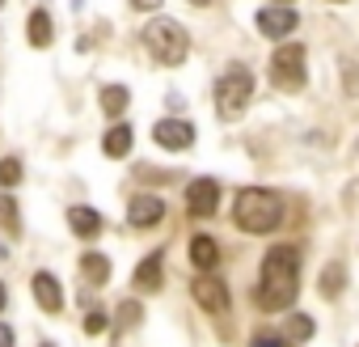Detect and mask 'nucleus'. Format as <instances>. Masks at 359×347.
<instances>
[{"instance_id":"obj_6","label":"nucleus","mask_w":359,"mask_h":347,"mask_svg":"<svg viewBox=\"0 0 359 347\" xmlns=\"http://www.w3.org/2000/svg\"><path fill=\"white\" fill-rule=\"evenodd\" d=\"M191 292H195V301H199L208 313H216V317L229 313V288H224V280H216L212 271H203V275L191 284Z\"/></svg>"},{"instance_id":"obj_21","label":"nucleus","mask_w":359,"mask_h":347,"mask_svg":"<svg viewBox=\"0 0 359 347\" xmlns=\"http://www.w3.org/2000/svg\"><path fill=\"white\" fill-rule=\"evenodd\" d=\"M0 229L5 233H22V221H18V204L9 195H0Z\"/></svg>"},{"instance_id":"obj_22","label":"nucleus","mask_w":359,"mask_h":347,"mask_svg":"<svg viewBox=\"0 0 359 347\" xmlns=\"http://www.w3.org/2000/svg\"><path fill=\"white\" fill-rule=\"evenodd\" d=\"M18 183H22V161L5 157V161H0V187H18Z\"/></svg>"},{"instance_id":"obj_33","label":"nucleus","mask_w":359,"mask_h":347,"mask_svg":"<svg viewBox=\"0 0 359 347\" xmlns=\"http://www.w3.org/2000/svg\"><path fill=\"white\" fill-rule=\"evenodd\" d=\"M0 5H5V0H0Z\"/></svg>"},{"instance_id":"obj_20","label":"nucleus","mask_w":359,"mask_h":347,"mask_svg":"<svg viewBox=\"0 0 359 347\" xmlns=\"http://www.w3.org/2000/svg\"><path fill=\"white\" fill-rule=\"evenodd\" d=\"M30 43L34 47H47L51 43V13L47 9H34L30 13Z\"/></svg>"},{"instance_id":"obj_5","label":"nucleus","mask_w":359,"mask_h":347,"mask_svg":"<svg viewBox=\"0 0 359 347\" xmlns=\"http://www.w3.org/2000/svg\"><path fill=\"white\" fill-rule=\"evenodd\" d=\"M271 81H275L283 93L304 89V47H300V43L275 47V55H271Z\"/></svg>"},{"instance_id":"obj_10","label":"nucleus","mask_w":359,"mask_h":347,"mask_svg":"<svg viewBox=\"0 0 359 347\" xmlns=\"http://www.w3.org/2000/svg\"><path fill=\"white\" fill-rule=\"evenodd\" d=\"M127 216H131V225H135V229H152V225H161V221H165V204H161L156 195H135V199H131V208H127Z\"/></svg>"},{"instance_id":"obj_1","label":"nucleus","mask_w":359,"mask_h":347,"mask_svg":"<svg viewBox=\"0 0 359 347\" xmlns=\"http://www.w3.org/2000/svg\"><path fill=\"white\" fill-rule=\"evenodd\" d=\"M296 292H300V246H275V250H266L254 301L266 313H279V309H292Z\"/></svg>"},{"instance_id":"obj_31","label":"nucleus","mask_w":359,"mask_h":347,"mask_svg":"<svg viewBox=\"0 0 359 347\" xmlns=\"http://www.w3.org/2000/svg\"><path fill=\"white\" fill-rule=\"evenodd\" d=\"M5 254H9V250H5V246H0V258H5Z\"/></svg>"},{"instance_id":"obj_27","label":"nucleus","mask_w":359,"mask_h":347,"mask_svg":"<svg viewBox=\"0 0 359 347\" xmlns=\"http://www.w3.org/2000/svg\"><path fill=\"white\" fill-rule=\"evenodd\" d=\"M131 5H135V9H148V13H156V9H161V0H131Z\"/></svg>"},{"instance_id":"obj_23","label":"nucleus","mask_w":359,"mask_h":347,"mask_svg":"<svg viewBox=\"0 0 359 347\" xmlns=\"http://www.w3.org/2000/svg\"><path fill=\"white\" fill-rule=\"evenodd\" d=\"M140 317H144V309H140V301H123V305H118V326H123V330H131V326H140Z\"/></svg>"},{"instance_id":"obj_28","label":"nucleus","mask_w":359,"mask_h":347,"mask_svg":"<svg viewBox=\"0 0 359 347\" xmlns=\"http://www.w3.org/2000/svg\"><path fill=\"white\" fill-rule=\"evenodd\" d=\"M0 347H13V330L5 322H0Z\"/></svg>"},{"instance_id":"obj_32","label":"nucleus","mask_w":359,"mask_h":347,"mask_svg":"<svg viewBox=\"0 0 359 347\" xmlns=\"http://www.w3.org/2000/svg\"><path fill=\"white\" fill-rule=\"evenodd\" d=\"M279 5H292V0H279Z\"/></svg>"},{"instance_id":"obj_18","label":"nucleus","mask_w":359,"mask_h":347,"mask_svg":"<svg viewBox=\"0 0 359 347\" xmlns=\"http://www.w3.org/2000/svg\"><path fill=\"white\" fill-rule=\"evenodd\" d=\"M313 330H317V322L304 317V313H292V317L283 322V339H287V343H304V339H313Z\"/></svg>"},{"instance_id":"obj_12","label":"nucleus","mask_w":359,"mask_h":347,"mask_svg":"<svg viewBox=\"0 0 359 347\" xmlns=\"http://www.w3.org/2000/svg\"><path fill=\"white\" fill-rule=\"evenodd\" d=\"M161 280H165V254L156 250V254H148V258L135 267V288H140V292H156Z\"/></svg>"},{"instance_id":"obj_19","label":"nucleus","mask_w":359,"mask_h":347,"mask_svg":"<svg viewBox=\"0 0 359 347\" xmlns=\"http://www.w3.org/2000/svg\"><path fill=\"white\" fill-rule=\"evenodd\" d=\"M127 102H131V93H127L123 85H106V89H102V110H106L110 119H118V114L127 110Z\"/></svg>"},{"instance_id":"obj_25","label":"nucleus","mask_w":359,"mask_h":347,"mask_svg":"<svg viewBox=\"0 0 359 347\" xmlns=\"http://www.w3.org/2000/svg\"><path fill=\"white\" fill-rule=\"evenodd\" d=\"M81 326H85V334H102V330H106V313H102V309H89Z\"/></svg>"},{"instance_id":"obj_14","label":"nucleus","mask_w":359,"mask_h":347,"mask_svg":"<svg viewBox=\"0 0 359 347\" xmlns=\"http://www.w3.org/2000/svg\"><path fill=\"white\" fill-rule=\"evenodd\" d=\"M68 225H72L76 237H97V233H102V216H97L93 208H72V212H68Z\"/></svg>"},{"instance_id":"obj_11","label":"nucleus","mask_w":359,"mask_h":347,"mask_svg":"<svg viewBox=\"0 0 359 347\" xmlns=\"http://www.w3.org/2000/svg\"><path fill=\"white\" fill-rule=\"evenodd\" d=\"M34 301H39L43 313H60L64 309V288H60V280L51 271H39L34 275Z\"/></svg>"},{"instance_id":"obj_8","label":"nucleus","mask_w":359,"mask_h":347,"mask_svg":"<svg viewBox=\"0 0 359 347\" xmlns=\"http://www.w3.org/2000/svg\"><path fill=\"white\" fill-rule=\"evenodd\" d=\"M296 26H300V13H292L287 5H266V9L258 13V30H262L266 39H287Z\"/></svg>"},{"instance_id":"obj_30","label":"nucleus","mask_w":359,"mask_h":347,"mask_svg":"<svg viewBox=\"0 0 359 347\" xmlns=\"http://www.w3.org/2000/svg\"><path fill=\"white\" fill-rule=\"evenodd\" d=\"M191 5H208V0H191Z\"/></svg>"},{"instance_id":"obj_26","label":"nucleus","mask_w":359,"mask_h":347,"mask_svg":"<svg viewBox=\"0 0 359 347\" xmlns=\"http://www.w3.org/2000/svg\"><path fill=\"white\" fill-rule=\"evenodd\" d=\"M250 347H292V343H287L283 334H258V339H254Z\"/></svg>"},{"instance_id":"obj_4","label":"nucleus","mask_w":359,"mask_h":347,"mask_svg":"<svg viewBox=\"0 0 359 347\" xmlns=\"http://www.w3.org/2000/svg\"><path fill=\"white\" fill-rule=\"evenodd\" d=\"M250 98H254V77H250V68L233 64L216 81V110H220V119H241V110L250 106Z\"/></svg>"},{"instance_id":"obj_13","label":"nucleus","mask_w":359,"mask_h":347,"mask_svg":"<svg viewBox=\"0 0 359 347\" xmlns=\"http://www.w3.org/2000/svg\"><path fill=\"white\" fill-rule=\"evenodd\" d=\"M191 263L199 267V271H212L216 263H220V246L208 237V233H199V237H191Z\"/></svg>"},{"instance_id":"obj_16","label":"nucleus","mask_w":359,"mask_h":347,"mask_svg":"<svg viewBox=\"0 0 359 347\" xmlns=\"http://www.w3.org/2000/svg\"><path fill=\"white\" fill-rule=\"evenodd\" d=\"M81 275H85V284H89V288H102V284L110 280V263H106L102 254H93V250H89V254L81 258Z\"/></svg>"},{"instance_id":"obj_9","label":"nucleus","mask_w":359,"mask_h":347,"mask_svg":"<svg viewBox=\"0 0 359 347\" xmlns=\"http://www.w3.org/2000/svg\"><path fill=\"white\" fill-rule=\"evenodd\" d=\"M152 140L161 144V148H191L195 144V127L191 123H182V119H161L156 127H152Z\"/></svg>"},{"instance_id":"obj_3","label":"nucleus","mask_w":359,"mask_h":347,"mask_svg":"<svg viewBox=\"0 0 359 347\" xmlns=\"http://www.w3.org/2000/svg\"><path fill=\"white\" fill-rule=\"evenodd\" d=\"M144 47L152 51L156 64L177 68V64L187 60V51H191V39H187V30L177 26V22H169V18H152V22L144 26Z\"/></svg>"},{"instance_id":"obj_7","label":"nucleus","mask_w":359,"mask_h":347,"mask_svg":"<svg viewBox=\"0 0 359 347\" xmlns=\"http://www.w3.org/2000/svg\"><path fill=\"white\" fill-rule=\"evenodd\" d=\"M216 204H220V183L195 178L191 191H187V212H191L195 221H208V216H216Z\"/></svg>"},{"instance_id":"obj_24","label":"nucleus","mask_w":359,"mask_h":347,"mask_svg":"<svg viewBox=\"0 0 359 347\" xmlns=\"http://www.w3.org/2000/svg\"><path fill=\"white\" fill-rule=\"evenodd\" d=\"M342 93L346 98H359V64H342Z\"/></svg>"},{"instance_id":"obj_15","label":"nucleus","mask_w":359,"mask_h":347,"mask_svg":"<svg viewBox=\"0 0 359 347\" xmlns=\"http://www.w3.org/2000/svg\"><path fill=\"white\" fill-rule=\"evenodd\" d=\"M131 127L127 123H114L110 131H106V140H102V148H106V157H127L131 152Z\"/></svg>"},{"instance_id":"obj_29","label":"nucleus","mask_w":359,"mask_h":347,"mask_svg":"<svg viewBox=\"0 0 359 347\" xmlns=\"http://www.w3.org/2000/svg\"><path fill=\"white\" fill-rule=\"evenodd\" d=\"M5 301H9V296H5V284H0V309H5Z\"/></svg>"},{"instance_id":"obj_17","label":"nucleus","mask_w":359,"mask_h":347,"mask_svg":"<svg viewBox=\"0 0 359 347\" xmlns=\"http://www.w3.org/2000/svg\"><path fill=\"white\" fill-rule=\"evenodd\" d=\"M342 280H346V267H342V263H325V267H321V280H317L321 296H325V301H334V296L342 292Z\"/></svg>"},{"instance_id":"obj_2","label":"nucleus","mask_w":359,"mask_h":347,"mask_svg":"<svg viewBox=\"0 0 359 347\" xmlns=\"http://www.w3.org/2000/svg\"><path fill=\"white\" fill-rule=\"evenodd\" d=\"M233 221L241 233H275L283 225V199L275 191H262V187H245L233 204Z\"/></svg>"}]
</instances>
